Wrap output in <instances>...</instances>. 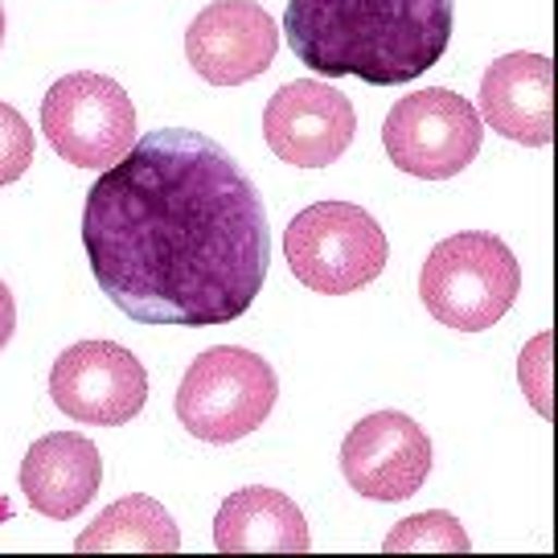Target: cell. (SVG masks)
Wrapping results in <instances>:
<instances>
[{
	"mask_svg": "<svg viewBox=\"0 0 558 558\" xmlns=\"http://www.w3.org/2000/svg\"><path fill=\"white\" fill-rule=\"evenodd\" d=\"M83 246L104 296L140 325L214 329L255 304L271 263L255 181L218 140L160 128L87 190Z\"/></svg>",
	"mask_w": 558,
	"mask_h": 558,
	"instance_id": "1",
	"label": "cell"
},
{
	"mask_svg": "<svg viewBox=\"0 0 558 558\" xmlns=\"http://www.w3.org/2000/svg\"><path fill=\"white\" fill-rule=\"evenodd\" d=\"M452 21V0H288L283 34L325 78L402 87L448 53Z\"/></svg>",
	"mask_w": 558,
	"mask_h": 558,
	"instance_id": "2",
	"label": "cell"
},
{
	"mask_svg": "<svg viewBox=\"0 0 558 558\" xmlns=\"http://www.w3.org/2000/svg\"><path fill=\"white\" fill-rule=\"evenodd\" d=\"M522 292V267L497 234L460 230L432 246L418 271V300L439 325L485 332L513 308Z\"/></svg>",
	"mask_w": 558,
	"mask_h": 558,
	"instance_id": "3",
	"label": "cell"
},
{
	"mask_svg": "<svg viewBox=\"0 0 558 558\" xmlns=\"http://www.w3.org/2000/svg\"><path fill=\"white\" fill-rule=\"evenodd\" d=\"M292 276L320 296H349L386 271L390 243L374 214L353 202H316L283 230Z\"/></svg>",
	"mask_w": 558,
	"mask_h": 558,
	"instance_id": "4",
	"label": "cell"
},
{
	"mask_svg": "<svg viewBox=\"0 0 558 558\" xmlns=\"http://www.w3.org/2000/svg\"><path fill=\"white\" fill-rule=\"evenodd\" d=\"M279 399L271 362L239 345H214L197 353L177 386V418L206 444H234L263 427Z\"/></svg>",
	"mask_w": 558,
	"mask_h": 558,
	"instance_id": "5",
	"label": "cell"
},
{
	"mask_svg": "<svg viewBox=\"0 0 558 558\" xmlns=\"http://www.w3.org/2000/svg\"><path fill=\"white\" fill-rule=\"evenodd\" d=\"M41 132L74 169H107L136 144V107L116 78L74 70L46 90Z\"/></svg>",
	"mask_w": 558,
	"mask_h": 558,
	"instance_id": "6",
	"label": "cell"
},
{
	"mask_svg": "<svg viewBox=\"0 0 558 558\" xmlns=\"http://www.w3.org/2000/svg\"><path fill=\"white\" fill-rule=\"evenodd\" d=\"M485 140V123L469 99L448 87L411 90L383 123L386 157L395 169L423 181H448L469 169Z\"/></svg>",
	"mask_w": 558,
	"mask_h": 558,
	"instance_id": "7",
	"label": "cell"
},
{
	"mask_svg": "<svg viewBox=\"0 0 558 558\" xmlns=\"http://www.w3.org/2000/svg\"><path fill=\"white\" fill-rule=\"evenodd\" d=\"M50 399L74 423L120 427L148 402V369L116 341H78L53 362Z\"/></svg>",
	"mask_w": 558,
	"mask_h": 558,
	"instance_id": "8",
	"label": "cell"
},
{
	"mask_svg": "<svg viewBox=\"0 0 558 558\" xmlns=\"http://www.w3.org/2000/svg\"><path fill=\"white\" fill-rule=\"evenodd\" d=\"M341 472L349 488L369 501H407L432 472V439L402 411H374L349 427Z\"/></svg>",
	"mask_w": 558,
	"mask_h": 558,
	"instance_id": "9",
	"label": "cell"
},
{
	"mask_svg": "<svg viewBox=\"0 0 558 558\" xmlns=\"http://www.w3.org/2000/svg\"><path fill=\"white\" fill-rule=\"evenodd\" d=\"M357 132L353 104L329 83L300 78L279 87L263 107V140L283 165L325 169L345 157Z\"/></svg>",
	"mask_w": 558,
	"mask_h": 558,
	"instance_id": "10",
	"label": "cell"
},
{
	"mask_svg": "<svg viewBox=\"0 0 558 558\" xmlns=\"http://www.w3.org/2000/svg\"><path fill=\"white\" fill-rule=\"evenodd\" d=\"M279 25L255 0H209L185 29V58L214 87H239L276 62Z\"/></svg>",
	"mask_w": 558,
	"mask_h": 558,
	"instance_id": "11",
	"label": "cell"
},
{
	"mask_svg": "<svg viewBox=\"0 0 558 558\" xmlns=\"http://www.w3.org/2000/svg\"><path fill=\"white\" fill-rule=\"evenodd\" d=\"M476 116L497 136L546 148L555 140V66L546 53H506L481 74Z\"/></svg>",
	"mask_w": 558,
	"mask_h": 558,
	"instance_id": "12",
	"label": "cell"
},
{
	"mask_svg": "<svg viewBox=\"0 0 558 558\" xmlns=\"http://www.w3.org/2000/svg\"><path fill=\"white\" fill-rule=\"evenodd\" d=\"M104 485L99 448L78 432H50L21 460V493L25 501L53 522H66L95 501Z\"/></svg>",
	"mask_w": 558,
	"mask_h": 558,
	"instance_id": "13",
	"label": "cell"
},
{
	"mask_svg": "<svg viewBox=\"0 0 558 558\" xmlns=\"http://www.w3.org/2000/svg\"><path fill=\"white\" fill-rule=\"evenodd\" d=\"M214 546L222 555H304L308 522L300 506L279 488H239L218 506L214 518Z\"/></svg>",
	"mask_w": 558,
	"mask_h": 558,
	"instance_id": "14",
	"label": "cell"
},
{
	"mask_svg": "<svg viewBox=\"0 0 558 558\" xmlns=\"http://www.w3.org/2000/svg\"><path fill=\"white\" fill-rule=\"evenodd\" d=\"M74 550H107V555H128V550H144V555H173L181 550V530H177L173 513L160 506L157 497L144 493H128L116 506H107L95 522L78 534Z\"/></svg>",
	"mask_w": 558,
	"mask_h": 558,
	"instance_id": "15",
	"label": "cell"
},
{
	"mask_svg": "<svg viewBox=\"0 0 558 558\" xmlns=\"http://www.w3.org/2000/svg\"><path fill=\"white\" fill-rule=\"evenodd\" d=\"M390 555H423V550H439V555H464L472 542L464 534L460 518L444 513V509H432V513H415L399 522L383 542Z\"/></svg>",
	"mask_w": 558,
	"mask_h": 558,
	"instance_id": "16",
	"label": "cell"
},
{
	"mask_svg": "<svg viewBox=\"0 0 558 558\" xmlns=\"http://www.w3.org/2000/svg\"><path fill=\"white\" fill-rule=\"evenodd\" d=\"M34 165V128L17 107L0 104V185H13Z\"/></svg>",
	"mask_w": 558,
	"mask_h": 558,
	"instance_id": "17",
	"label": "cell"
},
{
	"mask_svg": "<svg viewBox=\"0 0 558 558\" xmlns=\"http://www.w3.org/2000/svg\"><path fill=\"white\" fill-rule=\"evenodd\" d=\"M546 349H550V337L542 332V337H534V345L522 349V366H518V374H522V386L525 395H534V402H538V411L546 415V374H550V362H546Z\"/></svg>",
	"mask_w": 558,
	"mask_h": 558,
	"instance_id": "18",
	"label": "cell"
},
{
	"mask_svg": "<svg viewBox=\"0 0 558 558\" xmlns=\"http://www.w3.org/2000/svg\"><path fill=\"white\" fill-rule=\"evenodd\" d=\"M13 329H17V300L9 292V283L0 279V349L13 341Z\"/></svg>",
	"mask_w": 558,
	"mask_h": 558,
	"instance_id": "19",
	"label": "cell"
},
{
	"mask_svg": "<svg viewBox=\"0 0 558 558\" xmlns=\"http://www.w3.org/2000/svg\"><path fill=\"white\" fill-rule=\"evenodd\" d=\"M0 41H4V4H0Z\"/></svg>",
	"mask_w": 558,
	"mask_h": 558,
	"instance_id": "20",
	"label": "cell"
}]
</instances>
